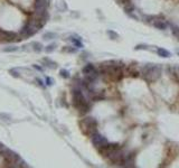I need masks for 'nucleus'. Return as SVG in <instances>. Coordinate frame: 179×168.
Instances as JSON below:
<instances>
[{"label": "nucleus", "instance_id": "obj_1", "mask_svg": "<svg viewBox=\"0 0 179 168\" xmlns=\"http://www.w3.org/2000/svg\"><path fill=\"white\" fill-rule=\"evenodd\" d=\"M160 74H161V70L157 65L148 64L142 68V75L144 77V80H147L148 82L156 81L160 76Z\"/></svg>", "mask_w": 179, "mask_h": 168}, {"label": "nucleus", "instance_id": "obj_2", "mask_svg": "<svg viewBox=\"0 0 179 168\" xmlns=\"http://www.w3.org/2000/svg\"><path fill=\"white\" fill-rule=\"evenodd\" d=\"M81 129L85 135H92V133L96 132V128H97V122L96 120L92 117H87L84 118L82 121L80 122Z\"/></svg>", "mask_w": 179, "mask_h": 168}, {"label": "nucleus", "instance_id": "obj_3", "mask_svg": "<svg viewBox=\"0 0 179 168\" xmlns=\"http://www.w3.org/2000/svg\"><path fill=\"white\" fill-rule=\"evenodd\" d=\"M0 155H1V157L4 158V160L6 161L7 165H9V164H15V163H17V161H19V159H20V156H19L17 153H15V151L10 150L9 148H6L5 150L0 153Z\"/></svg>", "mask_w": 179, "mask_h": 168}, {"label": "nucleus", "instance_id": "obj_4", "mask_svg": "<svg viewBox=\"0 0 179 168\" xmlns=\"http://www.w3.org/2000/svg\"><path fill=\"white\" fill-rule=\"evenodd\" d=\"M91 141H92V143L96 148H101L109 143L107 138L103 137L102 135H100V133H97V132H94L91 135Z\"/></svg>", "mask_w": 179, "mask_h": 168}, {"label": "nucleus", "instance_id": "obj_5", "mask_svg": "<svg viewBox=\"0 0 179 168\" xmlns=\"http://www.w3.org/2000/svg\"><path fill=\"white\" fill-rule=\"evenodd\" d=\"M85 97L83 95V92L81 89H74L73 90V103L76 108L82 105L83 103H85Z\"/></svg>", "mask_w": 179, "mask_h": 168}, {"label": "nucleus", "instance_id": "obj_6", "mask_svg": "<svg viewBox=\"0 0 179 168\" xmlns=\"http://www.w3.org/2000/svg\"><path fill=\"white\" fill-rule=\"evenodd\" d=\"M107 158L114 164H120V163L122 164L123 158H124V153H123L122 150H120V148H119L117 150L112 151L110 155H107Z\"/></svg>", "mask_w": 179, "mask_h": 168}, {"label": "nucleus", "instance_id": "obj_7", "mask_svg": "<svg viewBox=\"0 0 179 168\" xmlns=\"http://www.w3.org/2000/svg\"><path fill=\"white\" fill-rule=\"evenodd\" d=\"M18 35L12 33V31H6L0 29V41H11L14 39H17V41H20L21 38H17Z\"/></svg>", "mask_w": 179, "mask_h": 168}, {"label": "nucleus", "instance_id": "obj_8", "mask_svg": "<svg viewBox=\"0 0 179 168\" xmlns=\"http://www.w3.org/2000/svg\"><path fill=\"white\" fill-rule=\"evenodd\" d=\"M122 164H124L125 167H134V156H133V153L124 155Z\"/></svg>", "mask_w": 179, "mask_h": 168}, {"label": "nucleus", "instance_id": "obj_9", "mask_svg": "<svg viewBox=\"0 0 179 168\" xmlns=\"http://www.w3.org/2000/svg\"><path fill=\"white\" fill-rule=\"evenodd\" d=\"M154 26L156 27V28L160 29V31H164V29L167 28V24H166L164 20H154Z\"/></svg>", "mask_w": 179, "mask_h": 168}, {"label": "nucleus", "instance_id": "obj_10", "mask_svg": "<svg viewBox=\"0 0 179 168\" xmlns=\"http://www.w3.org/2000/svg\"><path fill=\"white\" fill-rule=\"evenodd\" d=\"M93 71H95V67H94V65L93 64H86L85 66L83 67V74H85V75H87V74H90V73H92Z\"/></svg>", "mask_w": 179, "mask_h": 168}, {"label": "nucleus", "instance_id": "obj_11", "mask_svg": "<svg viewBox=\"0 0 179 168\" xmlns=\"http://www.w3.org/2000/svg\"><path fill=\"white\" fill-rule=\"evenodd\" d=\"M30 45L33 46V51L36 52V53H39V52L43 51V45L41 43H38V41H34V43H31Z\"/></svg>", "mask_w": 179, "mask_h": 168}, {"label": "nucleus", "instance_id": "obj_12", "mask_svg": "<svg viewBox=\"0 0 179 168\" xmlns=\"http://www.w3.org/2000/svg\"><path fill=\"white\" fill-rule=\"evenodd\" d=\"M77 109H78L80 113H86L87 111H90V104L87 102H85V103H83L82 105H80Z\"/></svg>", "mask_w": 179, "mask_h": 168}, {"label": "nucleus", "instance_id": "obj_13", "mask_svg": "<svg viewBox=\"0 0 179 168\" xmlns=\"http://www.w3.org/2000/svg\"><path fill=\"white\" fill-rule=\"evenodd\" d=\"M157 52H158V55L161 56V57H169L170 56V53L165 48H158Z\"/></svg>", "mask_w": 179, "mask_h": 168}, {"label": "nucleus", "instance_id": "obj_14", "mask_svg": "<svg viewBox=\"0 0 179 168\" xmlns=\"http://www.w3.org/2000/svg\"><path fill=\"white\" fill-rule=\"evenodd\" d=\"M43 62L46 64L47 67H49V68H56V63H54V62L51 61V60H48V58H44Z\"/></svg>", "mask_w": 179, "mask_h": 168}, {"label": "nucleus", "instance_id": "obj_15", "mask_svg": "<svg viewBox=\"0 0 179 168\" xmlns=\"http://www.w3.org/2000/svg\"><path fill=\"white\" fill-rule=\"evenodd\" d=\"M57 35L55 33H46V34H44L43 35V38L44 39H46V41H49V39H54V38H56Z\"/></svg>", "mask_w": 179, "mask_h": 168}, {"label": "nucleus", "instance_id": "obj_16", "mask_svg": "<svg viewBox=\"0 0 179 168\" xmlns=\"http://www.w3.org/2000/svg\"><path fill=\"white\" fill-rule=\"evenodd\" d=\"M9 74L14 77L20 76V73H19V70H18V68H10V70H9Z\"/></svg>", "mask_w": 179, "mask_h": 168}, {"label": "nucleus", "instance_id": "obj_17", "mask_svg": "<svg viewBox=\"0 0 179 168\" xmlns=\"http://www.w3.org/2000/svg\"><path fill=\"white\" fill-rule=\"evenodd\" d=\"M17 51H18V47H17V46H8V47H5V48H4V52H6V53L17 52Z\"/></svg>", "mask_w": 179, "mask_h": 168}, {"label": "nucleus", "instance_id": "obj_18", "mask_svg": "<svg viewBox=\"0 0 179 168\" xmlns=\"http://www.w3.org/2000/svg\"><path fill=\"white\" fill-rule=\"evenodd\" d=\"M55 48H56V44H51V45L45 47V52H46V53H51Z\"/></svg>", "mask_w": 179, "mask_h": 168}, {"label": "nucleus", "instance_id": "obj_19", "mask_svg": "<svg viewBox=\"0 0 179 168\" xmlns=\"http://www.w3.org/2000/svg\"><path fill=\"white\" fill-rule=\"evenodd\" d=\"M59 74H61V76L64 77V79H68V77H70V73H68V71H66V70H61Z\"/></svg>", "mask_w": 179, "mask_h": 168}, {"label": "nucleus", "instance_id": "obj_20", "mask_svg": "<svg viewBox=\"0 0 179 168\" xmlns=\"http://www.w3.org/2000/svg\"><path fill=\"white\" fill-rule=\"evenodd\" d=\"M0 119H2L5 121H9L11 119V117L9 114H7V113H0Z\"/></svg>", "mask_w": 179, "mask_h": 168}, {"label": "nucleus", "instance_id": "obj_21", "mask_svg": "<svg viewBox=\"0 0 179 168\" xmlns=\"http://www.w3.org/2000/svg\"><path fill=\"white\" fill-rule=\"evenodd\" d=\"M64 52H67V53H75L76 52V48H74V47H71V46H66L64 49Z\"/></svg>", "mask_w": 179, "mask_h": 168}, {"label": "nucleus", "instance_id": "obj_22", "mask_svg": "<svg viewBox=\"0 0 179 168\" xmlns=\"http://www.w3.org/2000/svg\"><path fill=\"white\" fill-rule=\"evenodd\" d=\"M107 34H109V36H111V37H112V39H117V38H118V34H115L114 31H107Z\"/></svg>", "mask_w": 179, "mask_h": 168}, {"label": "nucleus", "instance_id": "obj_23", "mask_svg": "<svg viewBox=\"0 0 179 168\" xmlns=\"http://www.w3.org/2000/svg\"><path fill=\"white\" fill-rule=\"evenodd\" d=\"M136 49H148V46L147 45H138V46H136Z\"/></svg>", "mask_w": 179, "mask_h": 168}, {"label": "nucleus", "instance_id": "obj_24", "mask_svg": "<svg viewBox=\"0 0 179 168\" xmlns=\"http://www.w3.org/2000/svg\"><path fill=\"white\" fill-rule=\"evenodd\" d=\"M172 33H174V35H176L179 38V27H175L172 29Z\"/></svg>", "mask_w": 179, "mask_h": 168}, {"label": "nucleus", "instance_id": "obj_25", "mask_svg": "<svg viewBox=\"0 0 179 168\" xmlns=\"http://www.w3.org/2000/svg\"><path fill=\"white\" fill-rule=\"evenodd\" d=\"M46 83L47 85H51L53 84V80H51V77H46Z\"/></svg>", "mask_w": 179, "mask_h": 168}, {"label": "nucleus", "instance_id": "obj_26", "mask_svg": "<svg viewBox=\"0 0 179 168\" xmlns=\"http://www.w3.org/2000/svg\"><path fill=\"white\" fill-rule=\"evenodd\" d=\"M6 148H7V147H6V146H5V145H4V143H0V153H2V151H4V150H5V149H6Z\"/></svg>", "mask_w": 179, "mask_h": 168}, {"label": "nucleus", "instance_id": "obj_27", "mask_svg": "<svg viewBox=\"0 0 179 168\" xmlns=\"http://www.w3.org/2000/svg\"><path fill=\"white\" fill-rule=\"evenodd\" d=\"M36 82L38 83V85H41V87H44V84H43V81H41V80H39V79H36Z\"/></svg>", "mask_w": 179, "mask_h": 168}, {"label": "nucleus", "instance_id": "obj_28", "mask_svg": "<svg viewBox=\"0 0 179 168\" xmlns=\"http://www.w3.org/2000/svg\"><path fill=\"white\" fill-rule=\"evenodd\" d=\"M34 67H35L36 70H38V71H43V68H41V67H39V66H37V65H34Z\"/></svg>", "mask_w": 179, "mask_h": 168}, {"label": "nucleus", "instance_id": "obj_29", "mask_svg": "<svg viewBox=\"0 0 179 168\" xmlns=\"http://www.w3.org/2000/svg\"><path fill=\"white\" fill-rule=\"evenodd\" d=\"M176 53H177V55L179 56V48H178V49H177V51H176Z\"/></svg>", "mask_w": 179, "mask_h": 168}]
</instances>
